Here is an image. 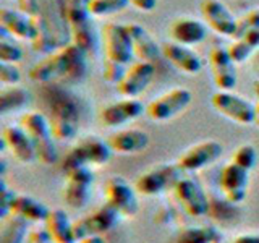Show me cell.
<instances>
[{
	"mask_svg": "<svg viewBox=\"0 0 259 243\" xmlns=\"http://www.w3.org/2000/svg\"><path fill=\"white\" fill-rule=\"evenodd\" d=\"M20 12L28 15L36 29L32 51L51 55L71 44L67 20V0H18Z\"/></svg>",
	"mask_w": 259,
	"mask_h": 243,
	"instance_id": "6da1fadb",
	"label": "cell"
},
{
	"mask_svg": "<svg viewBox=\"0 0 259 243\" xmlns=\"http://www.w3.org/2000/svg\"><path fill=\"white\" fill-rule=\"evenodd\" d=\"M86 52L75 44L60 49L32 65L29 78L36 83H51L63 78H81L86 71Z\"/></svg>",
	"mask_w": 259,
	"mask_h": 243,
	"instance_id": "7a4b0ae2",
	"label": "cell"
},
{
	"mask_svg": "<svg viewBox=\"0 0 259 243\" xmlns=\"http://www.w3.org/2000/svg\"><path fill=\"white\" fill-rule=\"evenodd\" d=\"M112 156L113 151L110 149L107 140L96 135H88L81 138L75 146H71L65 154L62 169L67 174L79 167H102L109 164Z\"/></svg>",
	"mask_w": 259,
	"mask_h": 243,
	"instance_id": "3957f363",
	"label": "cell"
},
{
	"mask_svg": "<svg viewBox=\"0 0 259 243\" xmlns=\"http://www.w3.org/2000/svg\"><path fill=\"white\" fill-rule=\"evenodd\" d=\"M20 127L29 135L36 146L37 160L46 166H52L59 159L57 152L55 138L52 136L51 120L44 113L39 112H26L20 117Z\"/></svg>",
	"mask_w": 259,
	"mask_h": 243,
	"instance_id": "277c9868",
	"label": "cell"
},
{
	"mask_svg": "<svg viewBox=\"0 0 259 243\" xmlns=\"http://www.w3.org/2000/svg\"><path fill=\"white\" fill-rule=\"evenodd\" d=\"M91 0H67V20L71 31V44L91 54L97 49V36L94 34L89 13Z\"/></svg>",
	"mask_w": 259,
	"mask_h": 243,
	"instance_id": "5b68a950",
	"label": "cell"
},
{
	"mask_svg": "<svg viewBox=\"0 0 259 243\" xmlns=\"http://www.w3.org/2000/svg\"><path fill=\"white\" fill-rule=\"evenodd\" d=\"M182 178H183V170L178 167L177 162L159 164L138 175L135 182V188L138 194L154 198V196H160V194H164L168 190L172 191Z\"/></svg>",
	"mask_w": 259,
	"mask_h": 243,
	"instance_id": "8992f818",
	"label": "cell"
},
{
	"mask_svg": "<svg viewBox=\"0 0 259 243\" xmlns=\"http://www.w3.org/2000/svg\"><path fill=\"white\" fill-rule=\"evenodd\" d=\"M105 202L121 217L132 219L140 213V199H138V191L135 185L130 183L126 178L121 175H112L105 182Z\"/></svg>",
	"mask_w": 259,
	"mask_h": 243,
	"instance_id": "52a82bcc",
	"label": "cell"
},
{
	"mask_svg": "<svg viewBox=\"0 0 259 243\" xmlns=\"http://www.w3.org/2000/svg\"><path fill=\"white\" fill-rule=\"evenodd\" d=\"M94 172L91 167H79L65 174L62 199L71 209H83L93 198Z\"/></svg>",
	"mask_w": 259,
	"mask_h": 243,
	"instance_id": "ba28073f",
	"label": "cell"
},
{
	"mask_svg": "<svg viewBox=\"0 0 259 243\" xmlns=\"http://www.w3.org/2000/svg\"><path fill=\"white\" fill-rule=\"evenodd\" d=\"M193 94L185 88H175L172 91L164 93L162 96L152 99L146 105V115L154 122H167L177 115H180L183 110L191 104Z\"/></svg>",
	"mask_w": 259,
	"mask_h": 243,
	"instance_id": "9c48e42d",
	"label": "cell"
},
{
	"mask_svg": "<svg viewBox=\"0 0 259 243\" xmlns=\"http://www.w3.org/2000/svg\"><path fill=\"white\" fill-rule=\"evenodd\" d=\"M120 219H123V217L105 202L104 206L96 209L94 213L73 221L76 240H83L86 237H104V233L115 229L120 222Z\"/></svg>",
	"mask_w": 259,
	"mask_h": 243,
	"instance_id": "30bf717a",
	"label": "cell"
},
{
	"mask_svg": "<svg viewBox=\"0 0 259 243\" xmlns=\"http://www.w3.org/2000/svg\"><path fill=\"white\" fill-rule=\"evenodd\" d=\"M212 107L235 124L253 125L254 124V104L232 91H215L210 96Z\"/></svg>",
	"mask_w": 259,
	"mask_h": 243,
	"instance_id": "8fae6325",
	"label": "cell"
},
{
	"mask_svg": "<svg viewBox=\"0 0 259 243\" xmlns=\"http://www.w3.org/2000/svg\"><path fill=\"white\" fill-rule=\"evenodd\" d=\"M177 205L190 217H202L209 213L210 202L202 186L193 178L183 177L172 190Z\"/></svg>",
	"mask_w": 259,
	"mask_h": 243,
	"instance_id": "7c38bea8",
	"label": "cell"
},
{
	"mask_svg": "<svg viewBox=\"0 0 259 243\" xmlns=\"http://www.w3.org/2000/svg\"><path fill=\"white\" fill-rule=\"evenodd\" d=\"M102 37H104V52L105 60L118 62L126 65L133 59V43L130 37L125 24L117 23H107L102 28Z\"/></svg>",
	"mask_w": 259,
	"mask_h": 243,
	"instance_id": "4fadbf2b",
	"label": "cell"
},
{
	"mask_svg": "<svg viewBox=\"0 0 259 243\" xmlns=\"http://www.w3.org/2000/svg\"><path fill=\"white\" fill-rule=\"evenodd\" d=\"M222 152L224 146L219 141H201L198 144L190 146L188 149H185L180 154V157L177 159V164L183 172H199V170L212 166L214 162L221 159Z\"/></svg>",
	"mask_w": 259,
	"mask_h": 243,
	"instance_id": "5bb4252c",
	"label": "cell"
},
{
	"mask_svg": "<svg viewBox=\"0 0 259 243\" xmlns=\"http://www.w3.org/2000/svg\"><path fill=\"white\" fill-rule=\"evenodd\" d=\"M219 186L229 205L238 206L246 199L249 186V172L246 169L237 166L235 162L225 164L219 175Z\"/></svg>",
	"mask_w": 259,
	"mask_h": 243,
	"instance_id": "9a60e30c",
	"label": "cell"
},
{
	"mask_svg": "<svg viewBox=\"0 0 259 243\" xmlns=\"http://www.w3.org/2000/svg\"><path fill=\"white\" fill-rule=\"evenodd\" d=\"M0 144H2V151H8L21 164H32L37 160L36 146L20 125L4 127L2 135H0Z\"/></svg>",
	"mask_w": 259,
	"mask_h": 243,
	"instance_id": "2e32d148",
	"label": "cell"
},
{
	"mask_svg": "<svg viewBox=\"0 0 259 243\" xmlns=\"http://www.w3.org/2000/svg\"><path fill=\"white\" fill-rule=\"evenodd\" d=\"M51 130L55 141H70L78 135V112L68 99H59L54 104L51 115Z\"/></svg>",
	"mask_w": 259,
	"mask_h": 243,
	"instance_id": "e0dca14e",
	"label": "cell"
},
{
	"mask_svg": "<svg viewBox=\"0 0 259 243\" xmlns=\"http://www.w3.org/2000/svg\"><path fill=\"white\" fill-rule=\"evenodd\" d=\"M201 15L207 26L214 29L217 34L227 37H235L238 28V21L222 2L219 0H202L201 2Z\"/></svg>",
	"mask_w": 259,
	"mask_h": 243,
	"instance_id": "ac0fdd59",
	"label": "cell"
},
{
	"mask_svg": "<svg viewBox=\"0 0 259 243\" xmlns=\"http://www.w3.org/2000/svg\"><path fill=\"white\" fill-rule=\"evenodd\" d=\"M209 65L219 91H232L237 86V63L232 60L229 49L214 47L209 54Z\"/></svg>",
	"mask_w": 259,
	"mask_h": 243,
	"instance_id": "d6986e66",
	"label": "cell"
},
{
	"mask_svg": "<svg viewBox=\"0 0 259 243\" xmlns=\"http://www.w3.org/2000/svg\"><path fill=\"white\" fill-rule=\"evenodd\" d=\"M156 73L154 63L149 62H136L128 68L125 78L121 79V83L117 85V91L120 96H123L125 99H136L144 89L151 85V81Z\"/></svg>",
	"mask_w": 259,
	"mask_h": 243,
	"instance_id": "ffe728a7",
	"label": "cell"
},
{
	"mask_svg": "<svg viewBox=\"0 0 259 243\" xmlns=\"http://www.w3.org/2000/svg\"><path fill=\"white\" fill-rule=\"evenodd\" d=\"M143 113H146V107L141 101L138 99H123L118 102H113L107 107H104L101 112V122L105 127H121L130 122L140 118Z\"/></svg>",
	"mask_w": 259,
	"mask_h": 243,
	"instance_id": "44dd1931",
	"label": "cell"
},
{
	"mask_svg": "<svg viewBox=\"0 0 259 243\" xmlns=\"http://www.w3.org/2000/svg\"><path fill=\"white\" fill-rule=\"evenodd\" d=\"M105 140H107L113 154H123V156H128V154H140L146 151L151 141L149 135L138 128L120 130V132L109 135Z\"/></svg>",
	"mask_w": 259,
	"mask_h": 243,
	"instance_id": "7402d4cb",
	"label": "cell"
},
{
	"mask_svg": "<svg viewBox=\"0 0 259 243\" xmlns=\"http://www.w3.org/2000/svg\"><path fill=\"white\" fill-rule=\"evenodd\" d=\"M162 55L165 57L167 62H170L175 68L186 73V75H198L202 70L201 57L190 47L178 43H167L162 46Z\"/></svg>",
	"mask_w": 259,
	"mask_h": 243,
	"instance_id": "603a6c76",
	"label": "cell"
},
{
	"mask_svg": "<svg viewBox=\"0 0 259 243\" xmlns=\"http://www.w3.org/2000/svg\"><path fill=\"white\" fill-rule=\"evenodd\" d=\"M125 26L130 37H132L133 52L140 59V62H157L162 55V47H159V44L154 40L149 32L138 23H128Z\"/></svg>",
	"mask_w": 259,
	"mask_h": 243,
	"instance_id": "cb8c5ba5",
	"label": "cell"
},
{
	"mask_svg": "<svg viewBox=\"0 0 259 243\" xmlns=\"http://www.w3.org/2000/svg\"><path fill=\"white\" fill-rule=\"evenodd\" d=\"M44 229L55 243H78L75 227L68 213L62 208H54L44 222Z\"/></svg>",
	"mask_w": 259,
	"mask_h": 243,
	"instance_id": "d4e9b609",
	"label": "cell"
},
{
	"mask_svg": "<svg viewBox=\"0 0 259 243\" xmlns=\"http://www.w3.org/2000/svg\"><path fill=\"white\" fill-rule=\"evenodd\" d=\"M49 213H51V209L42 201L29 196V194L18 193L12 205L10 216H18L29 224H44L49 217Z\"/></svg>",
	"mask_w": 259,
	"mask_h": 243,
	"instance_id": "484cf974",
	"label": "cell"
},
{
	"mask_svg": "<svg viewBox=\"0 0 259 243\" xmlns=\"http://www.w3.org/2000/svg\"><path fill=\"white\" fill-rule=\"evenodd\" d=\"M0 28H4L10 36L18 39L34 40L36 29L32 26V21L28 15L23 12L10 10V8H2L0 10Z\"/></svg>",
	"mask_w": 259,
	"mask_h": 243,
	"instance_id": "4316f807",
	"label": "cell"
},
{
	"mask_svg": "<svg viewBox=\"0 0 259 243\" xmlns=\"http://www.w3.org/2000/svg\"><path fill=\"white\" fill-rule=\"evenodd\" d=\"M206 26L204 23H201L194 18H180L174 23L172 26V37L175 43L182 46H194L199 44L206 39Z\"/></svg>",
	"mask_w": 259,
	"mask_h": 243,
	"instance_id": "83f0119b",
	"label": "cell"
},
{
	"mask_svg": "<svg viewBox=\"0 0 259 243\" xmlns=\"http://www.w3.org/2000/svg\"><path fill=\"white\" fill-rule=\"evenodd\" d=\"M222 232L214 225H186L177 235V243H221Z\"/></svg>",
	"mask_w": 259,
	"mask_h": 243,
	"instance_id": "f1b7e54d",
	"label": "cell"
},
{
	"mask_svg": "<svg viewBox=\"0 0 259 243\" xmlns=\"http://www.w3.org/2000/svg\"><path fill=\"white\" fill-rule=\"evenodd\" d=\"M29 222L18 216H10L4 219L0 229V243H24L28 240Z\"/></svg>",
	"mask_w": 259,
	"mask_h": 243,
	"instance_id": "f546056e",
	"label": "cell"
},
{
	"mask_svg": "<svg viewBox=\"0 0 259 243\" xmlns=\"http://www.w3.org/2000/svg\"><path fill=\"white\" fill-rule=\"evenodd\" d=\"M259 47V29L248 31L246 34L235 39V43L229 47V54L235 63L245 62L248 57Z\"/></svg>",
	"mask_w": 259,
	"mask_h": 243,
	"instance_id": "4dcf8cb0",
	"label": "cell"
},
{
	"mask_svg": "<svg viewBox=\"0 0 259 243\" xmlns=\"http://www.w3.org/2000/svg\"><path fill=\"white\" fill-rule=\"evenodd\" d=\"M29 102V93L21 88L12 86L10 89H4L0 94V112L8 113L10 110H16Z\"/></svg>",
	"mask_w": 259,
	"mask_h": 243,
	"instance_id": "1f68e13d",
	"label": "cell"
},
{
	"mask_svg": "<svg viewBox=\"0 0 259 243\" xmlns=\"http://www.w3.org/2000/svg\"><path fill=\"white\" fill-rule=\"evenodd\" d=\"M21 59H23V49L13 43V39L4 28H0V62L16 63Z\"/></svg>",
	"mask_w": 259,
	"mask_h": 243,
	"instance_id": "d6a6232c",
	"label": "cell"
},
{
	"mask_svg": "<svg viewBox=\"0 0 259 243\" xmlns=\"http://www.w3.org/2000/svg\"><path fill=\"white\" fill-rule=\"evenodd\" d=\"M130 5V0H91L89 13L93 16H107L118 13Z\"/></svg>",
	"mask_w": 259,
	"mask_h": 243,
	"instance_id": "836d02e7",
	"label": "cell"
},
{
	"mask_svg": "<svg viewBox=\"0 0 259 243\" xmlns=\"http://www.w3.org/2000/svg\"><path fill=\"white\" fill-rule=\"evenodd\" d=\"M232 162H235L237 166L246 169L248 172H251L256 167L257 162V151L253 144H241L240 148H237V151L233 152Z\"/></svg>",
	"mask_w": 259,
	"mask_h": 243,
	"instance_id": "e575fe53",
	"label": "cell"
},
{
	"mask_svg": "<svg viewBox=\"0 0 259 243\" xmlns=\"http://www.w3.org/2000/svg\"><path fill=\"white\" fill-rule=\"evenodd\" d=\"M128 68H125L123 63L105 60L104 62V70H102V78L110 85H118L121 83V79L125 78Z\"/></svg>",
	"mask_w": 259,
	"mask_h": 243,
	"instance_id": "d590c367",
	"label": "cell"
},
{
	"mask_svg": "<svg viewBox=\"0 0 259 243\" xmlns=\"http://www.w3.org/2000/svg\"><path fill=\"white\" fill-rule=\"evenodd\" d=\"M16 194L18 193L8 188L5 178H2V180H0V217H2V221L7 217H10L12 205L16 198Z\"/></svg>",
	"mask_w": 259,
	"mask_h": 243,
	"instance_id": "8d00e7d4",
	"label": "cell"
},
{
	"mask_svg": "<svg viewBox=\"0 0 259 243\" xmlns=\"http://www.w3.org/2000/svg\"><path fill=\"white\" fill-rule=\"evenodd\" d=\"M21 81V71L15 63L0 62V83L4 86H16Z\"/></svg>",
	"mask_w": 259,
	"mask_h": 243,
	"instance_id": "74e56055",
	"label": "cell"
},
{
	"mask_svg": "<svg viewBox=\"0 0 259 243\" xmlns=\"http://www.w3.org/2000/svg\"><path fill=\"white\" fill-rule=\"evenodd\" d=\"M253 29H259V10H251L246 16H243L238 21L235 39L241 37L243 34H246L248 31H253Z\"/></svg>",
	"mask_w": 259,
	"mask_h": 243,
	"instance_id": "f35d334b",
	"label": "cell"
},
{
	"mask_svg": "<svg viewBox=\"0 0 259 243\" xmlns=\"http://www.w3.org/2000/svg\"><path fill=\"white\" fill-rule=\"evenodd\" d=\"M26 243H55V241L52 240L51 235L47 233V230L44 229V227H42V229L34 227V229L29 230Z\"/></svg>",
	"mask_w": 259,
	"mask_h": 243,
	"instance_id": "ab89813d",
	"label": "cell"
},
{
	"mask_svg": "<svg viewBox=\"0 0 259 243\" xmlns=\"http://www.w3.org/2000/svg\"><path fill=\"white\" fill-rule=\"evenodd\" d=\"M130 4L133 7H136L138 10H143V12H151L156 8L157 5V0H130Z\"/></svg>",
	"mask_w": 259,
	"mask_h": 243,
	"instance_id": "60d3db41",
	"label": "cell"
},
{
	"mask_svg": "<svg viewBox=\"0 0 259 243\" xmlns=\"http://www.w3.org/2000/svg\"><path fill=\"white\" fill-rule=\"evenodd\" d=\"M233 243H259V233H241Z\"/></svg>",
	"mask_w": 259,
	"mask_h": 243,
	"instance_id": "b9f144b4",
	"label": "cell"
},
{
	"mask_svg": "<svg viewBox=\"0 0 259 243\" xmlns=\"http://www.w3.org/2000/svg\"><path fill=\"white\" fill-rule=\"evenodd\" d=\"M78 243H105L104 237H86L83 240H78Z\"/></svg>",
	"mask_w": 259,
	"mask_h": 243,
	"instance_id": "7bdbcfd3",
	"label": "cell"
},
{
	"mask_svg": "<svg viewBox=\"0 0 259 243\" xmlns=\"http://www.w3.org/2000/svg\"><path fill=\"white\" fill-rule=\"evenodd\" d=\"M256 127H259V102L254 104V124Z\"/></svg>",
	"mask_w": 259,
	"mask_h": 243,
	"instance_id": "ee69618b",
	"label": "cell"
},
{
	"mask_svg": "<svg viewBox=\"0 0 259 243\" xmlns=\"http://www.w3.org/2000/svg\"><path fill=\"white\" fill-rule=\"evenodd\" d=\"M254 94H256V97L259 99V81H256V83H254Z\"/></svg>",
	"mask_w": 259,
	"mask_h": 243,
	"instance_id": "f6af8a7d",
	"label": "cell"
}]
</instances>
